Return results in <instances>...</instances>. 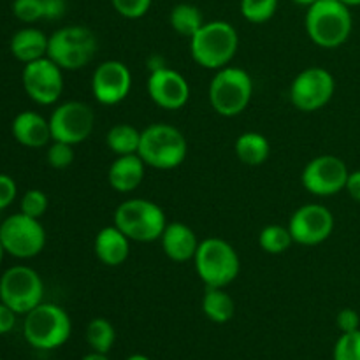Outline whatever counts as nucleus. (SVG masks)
Wrapping results in <instances>:
<instances>
[{
    "instance_id": "nucleus-7",
    "label": "nucleus",
    "mask_w": 360,
    "mask_h": 360,
    "mask_svg": "<svg viewBox=\"0 0 360 360\" xmlns=\"http://www.w3.org/2000/svg\"><path fill=\"white\" fill-rule=\"evenodd\" d=\"M210 104L220 116L234 118L250 105L253 97V79L241 67L218 69L210 83Z\"/></svg>"
},
{
    "instance_id": "nucleus-42",
    "label": "nucleus",
    "mask_w": 360,
    "mask_h": 360,
    "mask_svg": "<svg viewBox=\"0 0 360 360\" xmlns=\"http://www.w3.org/2000/svg\"><path fill=\"white\" fill-rule=\"evenodd\" d=\"M125 360H151V359L146 357V355H143V354H134V355H130V357L125 359Z\"/></svg>"
},
{
    "instance_id": "nucleus-21",
    "label": "nucleus",
    "mask_w": 360,
    "mask_h": 360,
    "mask_svg": "<svg viewBox=\"0 0 360 360\" xmlns=\"http://www.w3.org/2000/svg\"><path fill=\"white\" fill-rule=\"evenodd\" d=\"M146 164L139 155H123L116 157L108 171V181L112 190L120 193H130L141 186L144 179Z\"/></svg>"
},
{
    "instance_id": "nucleus-29",
    "label": "nucleus",
    "mask_w": 360,
    "mask_h": 360,
    "mask_svg": "<svg viewBox=\"0 0 360 360\" xmlns=\"http://www.w3.org/2000/svg\"><path fill=\"white\" fill-rule=\"evenodd\" d=\"M278 0H241V14L246 21L262 25L276 14Z\"/></svg>"
},
{
    "instance_id": "nucleus-5",
    "label": "nucleus",
    "mask_w": 360,
    "mask_h": 360,
    "mask_svg": "<svg viewBox=\"0 0 360 360\" xmlns=\"http://www.w3.org/2000/svg\"><path fill=\"white\" fill-rule=\"evenodd\" d=\"M115 225L136 243L160 241L167 217L157 202L148 199H127L115 211Z\"/></svg>"
},
{
    "instance_id": "nucleus-38",
    "label": "nucleus",
    "mask_w": 360,
    "mask_h": 360,
    "mask_svg": "<svg viewBox=\"0 0 360 360\" xmlns=\"http://www.w3.org/2000/svg\"><path fill=\"white\" fill-rule=\"evenodd\" d=\"M16 311H13L9 306L0 301V336L9 334L14 329V326H16Z\"/></svg>"
},
{
    "instance_id": "nucleus-8",
    "label": "nucleus",
    "mask_w": 360,
    "mask_h": 360,
    "mask_svg": "<svg viewBox=\"0 0 360 360\" xmlns=\"http://www.w3.org/2000/svg\"><path fill=\"white\" fill-rule=\"evenodd\" d=\"M97 49V35L90 28L70 25L49 35L48 58L63 70H79L94 60Z\"/></svg>"
},
{
    "instance_id": "nucleus-41",
    "label": "nucleus",
    "mask_w": 360,
    "mask_h": 360,
    "mask_svg": "<svg viewBox=\"0 0 360 360\" xmlns=\"http://www.w3.org/2000/svg\"><path fill=\"white\" fill-rule=\"evenodd\" d=\"M292 2L297 4V6H306V7H309V6H313V4H315V2H319V0H292Z\"/></svg>"
},
{
    "instance_id": "nucleus-14",
    "label": "nucleus",
    "mask_w": 360,
    "mask_h": 360,
    "mask_svg": "<svg viewBox=\"0 0 360 360\" xmlns=\"http://www.w3.org/2000/svg\"><path fill=\"white\" fill-rule=\"evenodd\" d=\"M21 81L28 97L39 105H51L62 97L63 69L48 56L25 63Z\"/></svg>"
},
{
    "instance_id": "nucleus-23",
    "label": "nucleus",
    "mask_w": 360,
    "mask_h": 360,
    "mask_svg": "<svg viewBox=\"0 0 360 360\" xmlns=\"http://www.w3.org/2000/svg\"><path fill=\"white\" fill-rule=\"evenodd\" d=\"M236 157L241 164L250 167H259L269 158L271 144L267 137L260 132H243L234 144Z\"/></svg>"
},
{
    "instance_id": "nucleus-3",
    "label": "nucleus",
    "mask_w": 360,
    "mask_h": 360,
    "mask_svg": "<svg viewBox=\"0 0 360 360\" xmlns=\"http://www.w3.org/2000/svg\"><path fill=\"white\" fill-rule=\"evenodd\" d=\"M239 49V34L229 21H207L190 39V53L204 69L218 70L232 62Z\"/></svg>"
},
{
    "instance_id": "nucleus-27",
    "label": "nucleus",
    "mask_w": 360,
    "mask_h": 360,
    "mask_svg": "<svg viewBox=\"0 0 360 360\" xmlns=\"http://www.w3.org/2000/svg\"><path fill=\"white\" fill-rule=\"evenodd\" d=\"M292 245H294V239H292L288 225L287 227H283V225H267L259 234L260 250L269 253V255H281L287 250H290Z\"/></svg>"
},
{
    "instance_id": "nucleus-18",
    "label": "nucleus",
    "mask_w": 360,
    "mask_h": 360,
    "mask_svg": "<svg viewBox=\"0 0 360 360\" xmlns=\"http://www.w3.org/2000/svg\"><path fill=\"white\" fill-rule=\"evenodd\" d=\"M199 239L193 232L192 227L181 221H171L165 227L164 234L160 238L162 250L165 257L172 262H188L195 257L197 248H199Z\"/></svg>"
},
{
    "instance_id": "nucleus-6",
    "label": "nucleus",
    "mask_w": 360,
    "mask_h": 360,
    "mask_svg": "<svg viewBox=\"0 0 360 360\" xmlns=\"http://www.w3.org/2000/svg\"><path fill=\"white\" fill-rule=\"evenodd\" d=\"M195 271L206 287L227 288L241 271V260L231 243L221 238H207L199 243Z\"/></svg>"
},
{
    "instance_id": "nucleus-39",
    "label": "nucleus",
    "mask_w": 360,
    "mask_h": 360,
    "mask_svg": "<svg viewBox=\"0 0 360 360\" xmlns=\"http://www.w3.org/2000/svg\"><path fill=\"white\" fill-rule=\"evenodd\" d=\"M348 195L352 197L354 200L360 202V171H354L348 174V181H347V188Z\"/></svg>"
},
{
    "instance_id": "nucleus-2",
    "label": "nucleus",
    "mask_w": 360,
    "mask_h": 360,
    "mask_svg": "<svg viewBox=\"0 0 360 360\" xmlns=\"http://www.w3.org/2000/svg\"><path fill=\"white\" fill-rule=\"evenodd\" d=\"M188 143L179 129L169 123H151L141 130L139 155L146 167L172 171L185 162Z\"/></svg>"
},
{
    "instance_id": "nucleus-45",
    "label": "nucleus",
    "mask_w": 360,
    "mask_h": 360,
    "mask_svg": "<svg viewBox=\"0 0 360 360\" xmlns=\"http://www.w3.org/2000/svg\"><path fill=\"white\" fill-rule=\"evenodd\" d=\"M0 360H2V359H0Z\"/></svg>"
},
{
    "instance_id": "nucleus-33",
    "label": "nucleus",
    "mask_w": 360,
    "mask_h": 360,
    "mask_svg": "<svg viewBox=\"0 0 360 360\" xmlns=\"http://www.w3.org/2000/svg\"><path fill=\"white\" fill-rule=\"evenodd\" d=\"M13 13L23 23H35L44 18L42 0H14Z\"/></svg>"
},
{
    "instance_id": "nucleus-28",
    "label": "nucleus",
    "mask_w": 360,
    "mask_h": 360,
    "mask_svg": "<svg viewBox=\"0 0 360 360\" xmlns=\"http://www.w3.org/2000/svg\"><path fill=\"white\" fill-rule=\"evenodd\" d=\"M116 333L112 323L108 319H94L90 320L86 327V341L90 348L97 354L108 355L111 352L112 345H115Z\"/></svg>"
},
{
    "instance_id": "nucleus-11",
    "label": "nucleus",
    "mask_w": 360,
    "mask_h": 360,
    "mask_svg": "<svg viewBox=\"0 0 360 360\" xmlns=\"http://www.w3.org/2000/svg\"><path fill=\"white\" fill-rule=\"evenodd\" d=\"M95 127V112L86 102L69 101L56 105L49 116L51 141L76 144L84 143Z\"/></svg>"
},
{
    "instance_id": "nucleus-25",
    "label": "nucleus",
    "mask_w": 360,
    "mask_h": 360,
    "mask_svg": "<svg viewBox=\"0 0 360 360\" xmlns=\"http://www.w3.org/2000/svg\"><path fill=\"white\" fill-rule=\"evenodd\" d=\"M141 143V130L136 129L130 123H118V125L111 127L105 134V146L116 155V157H123V155H136L139 151Z\"/></svg>"
},
{
    "instance_id": "nucleus-24",
    "label": "nucleus",
    "mask_w": 360,
    "mask_h": 360,
    "mask_svg": "<svg viewBox=\"0 0 360 360\" xmlns=\"http://www.w3.org/2000/svg\"><path fill=\"white\" fill-rule=\"evenodd\" d=\"M202 313L214 323H227L236 315V302L225 288L206 287L202 295Z\"/></svg>"
},
{
    "instance_id": "nucleus-12",
    "label": "nucleus",
    "mask_w": 360,
    "mask_h": 360,
    "mask_svg": "<svg viewBox=\"0 0 360 360\" xmlns=\"http://www.w3.org/2000/svg\"><path fill=\"white\" fill-rule=\"evenodd\" d=\"M336 79L323 67H308L290 84V102L302 112H315L326 108L334 97Z\"/></svg>"
},
{
    "instance_id": "nucleus-15",
    "label": "nucleus",
    "mask_w": 360,
    "mask_h": 360,
    "mask_svg": "<svg viewBox=\"0 0 360 360\" xmlns=\"http://www.w3.org/2000/svg\"><path fill=\"white\" fill-rule=\"evenodd\" d=\"M334 214L322 204H304L297 207L288 220L294 243L302 246H316L326 243L334 232Z\"/></svg>"
},
{
    "instance_id": "nucleus-26",
    "label": "nucleus",
    "mask_w": 360,
    "mask_h": 360,
    "mask_svg": "<svg viewBox=\"0 0 360 360\" xmlns=\"http://www.w3.org/2000/svg\"><path fill=\"white\" fill-rule=\"evenodd\" d=\"M169 21H171V27L176 34L188 39H192L200 30V27L206 23L199 7L192 6V4H178V6L172 7Z\"/></svg>"
},
{
    "instance_id": "nucleus-20",
    "label": "nucleus",
    "mask_w": 360,
    "mask_h": 360,
    "mask_svg": "<svg viewBox=\"0 0 360 360\" xmlns=\"http://www.w3.org/2000/svg\"><path fill=\"white\" fill-rule=\"evenodd\" d=\"M11 130L16 143L25 148H42L51 141L49 120L35 111H21L14 116Z\"/></svg>"
},
{
    "instance_id": "nucleus-35",
    "label": "nucleus",
    "mask_w": 360,
    "mask_h": 360,
    "mask_svg": "<svg viewBox=\"0 0 360 360\" xmlns=\"http://www.w3.org/2000/svg\"><path fill=\"white\" fill-rule=\"evenodd\" d=\"M18 195L16 181L9 174H0V211L9 207Z\"/></svg>"
},
{
    "instance_id": "nucleus-1",
    "label": "nucleus",
    "mask_w": 360,
    "mask_h": 360,
    "mask_svg": "<svg viewBox=\"0 0 360 360\" xmlns=\"http://www.w3.org/2000/svg\"><path fill=\"white\" fill-rule=\"evenodd\" d=\"M306 32L316 46L334 49L350 39L354 28L350 7L341 0H319L308 7Z\"/></svg>"
},
{
    "instance_id": "nucleus-4",
    "label": "nucleus",
    "mask_w": 360,
    "mask_h": 360,
    "mask_svg": "<svg viewBox=\"0 0 360 360\" xmlns=\"http://www.w3.org/2000/svg\"><path fill=\"white\" fill-rule=\"evenodd\" d=\"M72 333L70 316L62 306L41 302L25 315L23 336L37 350H55L69 341Z\"/></svg>"
},
{
    "instance_id": "nucleus-10",
    "label": "nucleus",
    "mask_w": 360,
    "mask_h": 360,
    "mask_svg": "<svg viewBox=\"0 0 360 360\" xmlns=\"http://www.w3.org/2000/svg\"><path fill=\"white\" fill-rule=\"evenodd\" d=\"M0 241L9 255L21 260L34 259L44 250L46 231L37 218L27 217L20 211L2 221Z\"/></svg>"
},
{
    "instance_id": "nucleus-22",
    "label": "nucleus",
    "mask_w": 360,
    "mask_h": 360,
    "mask_svg": "<svg viewBox=\"0 0 360 360\" xmlns=\"http://www.w3.org/2000/svg\"><path fill=\"white\" fill-rule=\"evenodd\" d=\"M48 42L49 37L39 28H21L11 39V53L20 62L30 63L48 56Z\"/></svg>"
},
{
    "instance_id": "nucleus-31",
    "label": "nucleus",
    "mask_w": 360,
    "mask_h": 360,
    "mask_svg": "<svg viewBox=\"0 0 360 360\" xmlns=\"http://www.w3.org/2000/svg\"><path fill=\"white\" fill-rule=\"evenodd\" d=\"M74 146L67 143H60V141H53L51 146L48 148L46 153V160H48L49 167L56 169V171H63L69 169L74 162Z\"/></svg>"
},
{
    "instance_id": "nucleus-16",
    "label": "nucleus",
    "mask_w": 360,
    "mask_h": 360,
    "mask_svg": "<svg viewBox=\"0 0 360 360\" xmlns=\"http://www.w3.org/2000/svg\"><path fill=\"white\" fill-rule=\"evenodd\" d=\"M132 90V72L120 60L98 63L91 76V94L102 105H116L125 101Z\"/></svg>"
},
{
    "instance_id": "nucleus-30",
    "label": "nucleus",
    "mask_w": 360,
    "mask_h": 360,
    "mask_svg": "<svg viewBox=\"0 0 360 360\" xmlns=\"http://www.w3.org/2000/svg\"><path fill=\"white\" fill-rule=\"evenodd\" d=\"M48 206H49L48 195H46L42 190L32 188V190H27V192L23 193V197H21L20 211L23 214H27V217L41 220V217H44L46 211H48Z\"/></svg>"
},
{
    "instance_id": "nucleus-37",
    "label": "nucleus",
    "mask_w": 360,
    "mask_h": 360,
    "mask_svg": "<svg viewBox=\"0 0 360 360\" xmlns=\"http://www.w3.org/2000/svg\"><path fill=\"white\" fill-rule=\"evenodd\" d=\"M44 7V20H60L67 11L65 0H42Z\"/></svg>"
},
{
    "instance_id": "nucleus-17",
    "label": "nucleus",
    "mask_w": 360,
    "mask_h": 360,
    "mask_svg": "<svg viewBox=\"0 0 360 360\" xmlns=\"http://www.w3.org/2000/svg\"><path fill=\"white\" fill-rule=\"evenodd\" d=\"M146 90L151 101L158 108L167 111L185 108L190 98V84L186 77L167 65L151 69L146 81Z\"/></svg>"
},
{
    "instance_id": "nucleus-13",
    "label": "nucleus",
    "mask_w": 360,
    "mask_h": 360,
    "mask_svg": "<svg viewBox=\"0 0 360 360\" xmlns=\"http://www.w3.org/2000/svg\"><path fill=\"white\" fill-rule=\"evenodd\" d=\"M347 164L336 155H320L304 165L301 183L309 193L316 197H333L347 188Z\"/></svg>"
},
{
    "instance_id": "nucleus-9",
    "label": "nucleus",
    "mask_w": 360,
    "mask_h": 360,
    "mask_svg": "<svg viewBox=\"0 0 360 360\" xmlns=\"http://www.w3.org/2000/svg\"><path fill=\"white\" fill-rule=\"evenodd\" d=\"M44 297L41 274L28 266H13L0 278V301L18 315H27Z\"/></svg>"
},
{
    "instance_id": "nucleus-40",
    "label": "nucleus",
    "mask_w": 360,
    "mask_h": 360,
    "mask_svg": "<svg viewBox=\"0 0 360 360\" xmlns=\"http://www.w3.org/2000/svg\"><path fill=\"white\" fill-rule=\"evenodd\" d=\"M81 360H109V357L105 354H97V352H91L90 355L83 357Z\"/></svg>"
},
{
    "instance_id": "nucleus-32",
    "label": "nucleus",
    "mask_w": 360,
    "mask_h": 360,
    "mask_svg": "<svg viewBox=\"0 0 360 360\" xmlns=\"http://www.w3.org/2000/svg\"><path fill=\"white\" fill-rule=\"evenodd\" d=\"M334 360H360V329L341 334L334 347Z\"/></svg>"
},
{
    "instance_id": "nucleus-44",
    "label": "nucleus",
    "mask_w": 360,
    "mask_h": 360,
    "mask_svg": "<svg viewBox=\"0 0 360 360\" xmlns=\"http://www.w3.org/2000/svg\"><path fill=\"white\" fill-rule=\"evenodd\" d=\"M4 253H6V250H4V245H2V241H0V264H2Z\"/></svg>"
},
{
    "instance_id": "nucleus-43",
    "label": "nucleus",
    "mask_w": 360,
    "mask_h": 360,
    "mask_svg": "<svg viewBox=\"0 0 360 360\" xmlns=\"http://www.w3.org/2000/svg\"><path fill=\"white\" fill-rule=\"evenodd\" d=\"M343 4H347L348 7H357L360 6V0H341Z\"/></svg>"
},
{
    "instance_id": "nucleus-19",
    "label": "nucleus",
    "mask_w": 360,
    "mask_h": 360,
    "mask_svg": "<svg viewBox=\"0 0 360 360\" xmlns=\"http://www.w3.org/2000/svg\"><path fill=\"white\" fill-rule=\"evenodd\" d=\"M94 252L97 259L108 267H118L130 255V239L116 225L101 229L95 236Z\"/></svg>"
},
{
    "instance_id": "nucleus-36",
    "label": "nucleus",
    "mask_w": 360,
    "mask_h": 360,
    "mask_svg": "<svg viewBox=\"0 0 360 360\" xmlns=\"http://www.w3.org/2000/svg\"><path fill=\"white\" fill-rule=\"evenodd\" d=\"M336 323H338V327H340L341 334L354 333V330L360 329V316L355 309L345 308L338 313Z\"/></svg>"
},
{
    "instance_id": "nucleus-34",
    "label": "nucleus",
    "mask_w": 360,
    "mask_h": 360,
    "mask_svg": "<svg viewBox=\"0 0 360 360\" xmlns=\"http://www.w3.org/2000/svg\"><path fill=\"white\" fill-rule=\"evenodd\" d=\"M111 2L120 16L127 20H137L150 11L153 0H111Z\"/></svg>"
}]
</instances>
